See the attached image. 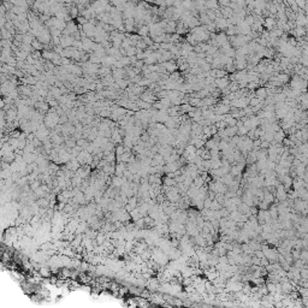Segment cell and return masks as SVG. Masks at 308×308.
Instances as JSON below:
<instances>
[{"mask_svg": "<svg viewBox=\"0 0 308 308\" xmlns=\"http://www.w3.org/2000/svg\"><path fill=\"white\" fill-rule=\"evenodd\" d=\"M229 84H230V80L227 78V76L220 77V78H214V86L217 87L218 89H220V91L227 88Z\"/></svg>", "mask_w": 308, "mask_h": 308, "instance_id": "1", "label": "cell"}, {"mask_svg": "<svg viewBox=\"0 0 308 308\" xmlns=\"http://www.w3.org/2000/svg\"><path fill=\"white\" fill-rule=\"evenodd\" d=\"M213 22H214V24H216V28H217V29H220V30H225L229 26H231V24L229 23L227 18H224V17H217Z\"/></svg>", "mask_w": 308, "mask_h": 308, "instance_id": "2", "label": "cell"}, {"mask_svg": "<svg viewBox=\"0 0 308 308\" xmlns=\"http://www.w3.org/2000/svg\"><path fill=\"white\" fill-rule=\"evenodd\" d=\"M277 26V21L274 19V17L273 16H268V17H266V18L264 19V22H263V27H265L268 31L270 30H272L273 28L276 27Z\"/></svg>", "mask_w": 308, "mask_h": 308, "instance_id": "3", "label": "cell"}, {"mask_svg": "<svg viewBox=\"0 0 308 308\" xmlns=\"http://www.w3.org/2000/svg\"><path fill=\"white\" fill-rule=\"evenodd\" d=\"M161 65L164 66V69L166 70V72L167 73H171L173 71H176L177 69H178V66H177V64L176 62H173V60H169V62H164V63H160Z\"/></svg>", "mask_w": 308, "mask_h": 308, "instance_id": "4", "label": "cell"}, {"mask_svg": "<svg viewBox=\"0 0 308 308\" xmlns=\"http://www.w3.org/2000/svg\"><path fill=\"white\" fill-rule=\"evenodd\" d=\"M267 91H266V87H260V88H258L256 91H255V96L258 98V99H260L261 101L267 98Z\"/></svg>", "mask_w": 308, "mask_h": 308, "instance_id": "5", "label": "cell"}, {"mask_svg": "<svg viewBox=\"0 0 308 308\" xmlns=\"http://www.w3.org/2000/svg\"><path fill=\"white\" fill-rule=\"evenodd\" d=\"M148 33H149V28L147 24L145 26H140V27L137 28V35H140V36H147L148 35Z\"/></svg>", "mask_w": 308, "mask_h": 308, "instance_id": "6", "label": "cell"}, {"mask_svg": "<svg viewBox=\"0 0 308 308\" xmlns=\"http://www.w3.org/2000/svg\"><path fill=\"white\" fill-rule=\"evenodd\" d=\"M300 259H301V260H302L305 264H307V260H308L307 248H302V249L300 250Z\"/></svg>", "mask_w": 308, "mask_h": 308, "instance_id": "7", "label": "cell"}, {"mask_svg": "<svg viewBox=\"0 0 308 308\" xmlns=\"http://www.w3.org/2000/svg\"><path fill=\"white\" fill-rule=\"evenodd\" d=\"M31 46H33L35 49H41V48H42V44H41L39 40H33V41H31Z\"/></svg>", "mask_w": 308, "mask_h": 308, "instance_id": "8", "label": "cell"}, {"mask_svg": "<svg viewBox=\"0 0 308 308\" xmlns=\"http://www.w3.org/2000/svg\"><path fill=\"white\" fill-rule=\"evenodd\" d=\"M211 205H212V200L209 198H206L203 200V208H211Z\"/></svg>", "mask_w": 308, "mask_h": 308, "instance_id": "9", "label": "cell"}, {"mask_svg": "<svg viewBox=\"0 0 308 308\" xmlns=\"http://www.w3.org/2000/svg\"><path fill=\"white\" fill-rule=\"evenodd\" d=\"M271 146L270 142H267V141H265V140H261V143H260V148H263V149H267L268 147Z\"/></svg>", "mask_w": 308, "mask_h": 308, "instance_id": "10", "label": "cell"}, {"mask_svg": "<svg viewBox=\"0 0 308 308\" xmlns=\"http://www.w3.org/2000/svg\"><path fill=\"white\" fill-rule=\"evenodd\" d=\"M252 264L253 265H258V266H260V259L258 258V256H255V255H252Z\"/></svg>", "mask_w": 308, "mask_h": 308, "instance_id": "11", "label": "cell"}, {"mask_svg": "<svg viewBox=\"0 0 308 308\" xmlns=\"http://www.w3.org/2000/svg\"><path fill=\"white\" fill-rule=\"evenodd\" d=\"M267 265H268V260H267V259H266L265 256H264V258H261V259H260V266L265 267V266H267Z\"/></svg>", "mask_w": 308, "mask_h": 308, "instance_id": "12", "label": "cell"}, {"mask_svg": "<svg viewBox=\"0 0 308 308\" xmlns=\"http://www.w3.org/2000/svg\"><path fill=\"white\" fill-rule=\"evenodd\" d=\"M118 84H119L122 88H125V87L128 86V82L124 81V80H118Z\"/></svg>", "mask_w": 308, "mask_h": 308, "instance_id": "13", "label": "cell"}, {"mask_svg": "<svg viewBox=\"0 0 308 308\" xmlns=\"http://www.w3.org/2000/svg\"><path fill=\"white\" fill-rule=\"evenodd\" d=\"M136 201H137V199H136V198H133V199L130 200V203H131V207H135V206H136Z\"/></svg>", "mask_w": 308, "mask_h": 308, "instance_id": "14", "label": "cell"}, {"mask_svg": "<svg viewBox=\"0 0 308 308\" xmlns=\"http://www.w3.org/2000/svg\"><path fill=\"white\" fill-rule=\"evenodd\" d=\"M145 2H154V0H145Z\"/></svg>", "mask_w": 308, "mask_h": 308, "instance_id": "15", "label": "cell"}, {"mask_svg": "<svg viewBox=\"0 0 308 308\" xmlns=\"http://www.w3.org/2000/svg\"><path fill=\"white\" fill-rule=\"evenodd\" d=\"M1 5H2V0H0V6H1Z\"/></svg>", "mask_w": 308, "mask_h": 308, "instance_id": "16", "label": "cell"}]
</instances>
